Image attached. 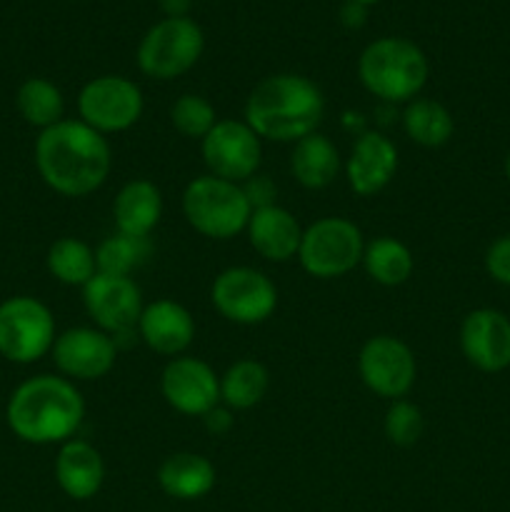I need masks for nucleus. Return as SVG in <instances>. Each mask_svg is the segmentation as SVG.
I'll use <instances>...</instances> for the list:
<instances>
[{
    "label": "nucleus",
    "instance_id": "obj_1",
    "mask_svg": "<svg viewBox=\"0 0 510 512\" xmlns=\"http://www.w3.org/2000/svg\"><path fill=\"white\" fill-rule=\"evenodd\" d=\"M35 168L43 183L63 198H85L105 185L113 170L108 138L83 120H60L40 130L35 140Z\"/></svg>",
    "mask_w": 510,
    "mask_h": 512
},
{
    "label": "nucleus",
    "instance_id": "obj_2",
    "mask_svg": "<svg viewBox=\"0 0 510 512\" xmlns=\"http://www.w3.org/2000/svg\"><path fill=\"white\" fill-rule=\"evenodd\" d=\"M325 118V95L300 73H275L255 83L243 108V120L260 140L298 143L318 133Z\"/></svg>",
    "mask_w": 510,
    "mask_h": 512
},
{
    "label": "nucleus",
    "instance_id": "obj_3",
    "mask_svg": "<svg viewBox=\"0 0 510 512\" xmlns=\"http://www.w3.org/2000/svg\"><path fill=\"white\" fill-rule=\"evenodd\" d=\"M85 418V400L63 375H35L13 390L5 420L15 438L30 445H63Z\"/></svg>",
    "mask_w": 510,
    "mask_h": 512
},
{
    "label": "nucleus",
    "instance_id": "obj_4",
    "mask_svg": "<svg viewBox=\"0 0 510 512\" xmlns=\"http://www.w3.org/2000/svg\"><path fill=\"white\" fill-rule=\"evenodd\" d=\"M430 65L418 43L400 35H383L363 48L358 58L360 85L390 105L420 98Z\"/></svg>",
    "mask_w": 510,
    "mask_h": 512
},
{
    "label": "nucleus",
    "instance_id": "obj_5",
    "mask_svg": "<svg viewBox=\"0 0 510 512\" xmlns=\"http://www.w3.org/2000/svg\"><path fill=\"white\" fill-rule=\"evenodd\" d=\"M180 205L190 228L213 240H230L245 233L253 213L243 185L210 173L198 175L185 185Z\"/></svg>",
    "mask_w": 510,
    "mask_h": 512
},
{
    "label": "nucleus",
    "instance_id": "obj_6",
    "mask_svg": "<svg viewBox=\"0 0 510 512\" xmlns=\"http://www.w3.org/2000/svg\"><path fill=\"white\" fill-rule=\"evenodd\" d=\"M205 33L193 18H163L145 30L135 50V63L148 78L168 83L198 65Z\"/></svg>",
    "mask_w": 510,
    "mask_h": 512
},
{
    "label": "nucleus",
    "instance_id": "obj_7",
    "mask_svg": "<svg viewBox=\"0 0 510 512\" xmlns=\"http://www.w3.org/2000/svg\"><path fill=\"white\" fill-rule=\"evenodd\" d=\"M363 230L348 218L325 215L303 230L298 263L318 280H335L353 273L363 263Z\"/></svg>",
    "mask_w": 510,
    "mask_h": 512
},
{
    "label": "nucleus",
    "instance_id": "obj_8",
    "mask_svg": "<svg viewBox=\"0 0 510 512\" xmlns=\"http://www.w3.org/2000/svg\"><path fill=\"white\" fill-rule=\"evenodd\" d=\"M55 318L45 303L15 295L0 303V355L10 363L30 365L53 350Z\"/></svg>",
    "mask_w": 510,
    "mask_h": 512
},
{
    "label": "nucleus",
    "instance_id": "obj_9",
    "mask_svg": "<svg viewBox=\"0 0 510 512\" xmlns=\"http://www.w3.org/2000/svg\"><path fill=\"white\" fill-rule=\"evenodd\" d=\"M210 300L228 323L260 325L278 310V288L263 270L233 265L215 275Z\"/></svg>",
    "mask_w": 510,
    "mask_h": 512
},
{
    "label": "nucleus",
    "instance_id": "obj_10",
    "mask_svg": "<svg viewBox=\"0 0 510 512\" xmlns=\"http://www.w3.org/2000/svg\"><path fill=\"white\" fill-rule=\"evenodd\" d=\"M143 110V90L125 75L90 78L78 93V120L103 135L130 130L143 118Z\"/></svg>",
    "mask_w": 510,
    "mask_h": 512
},
{
    "label": "nucleus",
    "instance_id": "obj_11",
    "mask_svg": "<svg viewBox=\"0 0 510 512\" xmlns=\"http://www.w3.org/2000/svg\"><path fill=\"white\" fill-rule=\"evenodd\" d=\"M200 153L210 175L243 185L260 170L263 140L245 120L223 118L200 140Z\"/></svg>",
    "mask_w": 510,
    "mask_h": 512
},
{
    "label": "nucleus",
    "instance_id": "obj_12",
    "mask_svg": "<svg viewBox=\"0 0 510 512\" xmlns=\"http://www.w3.org/2000/svg\"><path fill=\"white\" fill-rule=\"evenodd\" d=\"M358 375L370 393L393 400L405 398L418 378V363L408 343L395 335H373L358 353Z\"/></svg>",
    "mask_w": 510,
    "mask_h": 512
},
{
    "label": "nucleus",
    "instance_id": "obj_13",
    "mask_svg": "<svg viewBox=\"0 0 510 512\" xmlns=\"http://www.w3.org/2000/svg\"><path fill=\"white\" fill-rule=\"evenodd\" d=\"M83 305L95 328L108 333L115 343L138 330L140 313L145 308L140 285L133 278L108 273H95V278L85 285Z\"/></svg>",
    "mask_w": 510,
    "mask_h": 512
},
{
    "label": "nucleus",
    "instance_id": "obj_14",
    "mask_svg": "<svg viewBox=\"0 0 510 512\" xmlns=\"http://www.w3.org/2000/svg\"><path fill=\"white\" fill-rule=\"evenodd\" d=\"M160 393L175 413L203 418L220 405V375L205 360L178 355L160 373Z\"/></svg>",
    "mask_w": 510,
    "mask_h": 512
},
{
    "label": "nucleus",
    "instance_id": "obj_15",
    "mask_svg": "<svg viewBox=\"0 0 510 512\" xmlns=\"http://www.w3.org/2000/svg\"><path fill=\"white\" fill-rule=\"evenodd\" d=\"M53 363L68 380H100L115 368L118 343L98 328H68L55 338Z\"/></svg>",
    "mask_w": 510,
    "mask_h": 512
},
{
    "label": "nucleus",
    "instance_id": "obj_16",
    "mask_svg": "<svg viewBox=\"0 0 510 512\" xmlns=\"http://www.w3.org/2000/svg\"><path fill=\"white\" fill-rule=\"evenodd\" d=\"M460 350L480 373L510 368V318L495 308H475L460 323Z\"/></svg>",
    "mask_w": 510,
    "mask_h": 512
},
{
    "label": "nucleus",
    "instance_id": "obj_17",
    "mask_svg": "<svg viewBox=\"0 0 510 512\" xmlns=\"http://www.w3.org/2000/svg\"><path fill=\"white\" fill-rule=\"evenodd\" d=\"M345 180L358 198H373L390 185L398 173V148L388 135L365 130L345 160Z\"/></svg>",
    "mask_w": 510,
    "mask_h": 512
},
{
    "label": "nucleus",
    "instance_id": "obj_18",
    "mask_svg": "<svg viewBox=\"0 0 510 512\" xmlns=\"http://www.w3.org/2000/svg\"><path fill=\"white\" fill-rule=\"evenodd\" d=\"M135 333L153 353L178 358L193 345L195 320L178 300L158 298L143 308Z\"/></svg>",
    "mask_w": 510,
    "mask_h": 512
},
{
    "label": "nucleus",
    "instance_id": "obj_19",
    "mask_svg": "<svg viewBox=\"0 0 510 512\" xmlns=\"http://www.w3.org/2000/svg\"><path fill=\"white\" fill-rule=\"evenodd\" d=\"M303 225L283 205H265L255 208L248 220V243L260 258L270 263H288L298 258L300 240H303Z\"/></svg>",
    "mask_w": 510,
    "mask_h": 512
},
{
    "label": "nucleus",
    "instance_id": "obj_20",
    "mask_svg": "<svg viewBox=\"0 0 510 512\" xmlns=\"http://www.w3.org/2000/svg\"><path fill=\"white\" fill-rule=\"evenodd\" d=\"M55 480L70 500L83 503V500L95 498L105 480L103 455L88 440H68L60 445L58 458H55Z\"/></svg>",
    "mask_w": 510,
    "mask_h": 512
},
{
    "label": "nucleus",
    "instance_id": "obj_21",
    "mask_svg": "<svg viewBox=\"0 0 510 512\" xmlns=\"http://www.w3.org/2000/svg\"><path fill=\"white\" fill-rule=\"evenodd\" d=\"M163 218V193L148 178L128 180L113 200L115 230L135 238H150Z\"/></svg>",
    "mask_w": 510,
    "mask_h": 512
},
{
    "label": "nucleus",
    "instance_id": "obj_22",
    "mask_svg": "<svg viewBox=\"0 0 510 512\" xmlns=\"http://www.w3.org/2000/svg\"><path fill=\"white\" fill-rule=\"evenodd\" d=\"M215 465L200 453H173L160 463L158 468V485L168 498L183 500H200L215 488Z\"/></svg>",
    "mask_w": 510,
    "mask_h": 512
},
{
    "label": "nucleus",
    "instance_id": "obj_23",
    "mask_svg": "<svg viewBox=\"0 0 510 512\" xmlns=\"http://www.w3.org/2000/svg\"><path fill=\"white\" fill-rule=\"evenodd\" d=\"M343 160L333 140L323 133H313L308 138L293 143L290 153V175L305 190H323L338 178Z\"/></svg>",
    "mask_w": 510,
    "mask_h": 512
},
{
    "label": "nucleus",
    "instance_id": "obj_24",
    "mask_svg": "<svg viewBox=\"0 0 510 512\" xmlns=\"http://www.w3.org/2000/svg\"><path fill=\"white\" fill-rule=\"evenodd\" d=\"M373 283L383 288H398L408 283L415 270V258L403 240L393 235H380L365 243L363 263H360Z\"/></svg>",
    "mask_w": 510,
    "mask_h": 512
},
{
    "label": "nucleus",
    "instance_id": "obj_25",
    "mask_svg": "<svg viewBox=\"0 0 510 512\" xmlns=\"http://www.w3.org/2000/svg\"><path fill=\"white\" fill-rule=\"evenodd\" d=\"M270 373L260 360H235L220 375V403L230 410H250L268 395Z\"/></svg>",
    "mask_w": 510,
    "mask_h": 512
},
{
    "label": "nucleus",
    "instance_id": "obj_26",
    "mask_svg": "<svg viewBox=\"0 0 510 512\" xmlns=\"http://www.w3.org/2000/svg\"><path fill=\"white\" fill-rule=\"evenodd\" d=\"M403 130L420 148H443L455 133V120L443 103L415 98L403 110Z\"/></svg>",
    "mask_w": 510,
    "mask_h": 512
},
{
    "label": "nucleus",
    "instance_id": "obj_27",
    "mask_svg": "<svg viewBox=\"0 0 510 512\" xmlns=\"http://www.w3.org/2000/svg\"><path fill=\"white\" fill-rule=\"evenodd\" d=\"M48 273L70 288H85L98 273L95 250L80 238H58L45 255Z\"/></svg>",
    "mask_w": 510,
    "mask_h": 512
},
{
    "label": "nucleus",
    "instance_id": "obj_28",
    "mask_svg": "<svg viewBox=\"0 0 510 512\" xmlns=\"http://www.w3.org/2000/svg\"><path fill=\"white\" fill-rule=\"evenodd\" d=\"M15 105L23 120L33 128L48 130L65 120V98L55 83L48 78H28L18 88Z\"/></svg>",
    "mask_w": 510,
    "mask_h": 512
},
{
    "label": "nucleus",
    "instance_id": "obj_29",
    "mask_svg": "<svg viewBox=\"0 0 510 512\" xmlns=\"http://www.w3.org/2000/svg\"><path fill=\"white\" fill-rule=\"evenodd\" d=\"M150 255H153L150 238H135V235L115 230L113 235L100 240V245L95 248V263H98V273L133 278L135 270L143 268Z\"/></svg>",
    "mask_w": 510,
    "mask_h": 512
},
{
    "label": "nucleus",
    "instance_id": "obj_30",
    "mask_svg": "<svg viewBox=\"0 0 510 512\" xmlns=\"http://www.w3.org/2000/svg\"><path fill=\"white\" fill-rule=\"evenodd\" d=\"M218 113H215L213 103L198 93H185L170 105V123L178 130L183 138L203 140L205 135L213 130L218 123Z\"/></svg>",
    "mask_w": 510,
    "mask_h": 512
},
{
    "label": "nucleus",
    "instance_id": "obj_31",
    "mask_svg": "<svg viewBox=\"0 0 510 512\" xmlns=\"http://www.w3.org/2000/svg\"><path fill=\"white\" fill-rule=\"evenodd\" d=\"M423 428L425 420L418 405L410 403V400L405 398L390 403L383 423L385 438H388L390 443L398 445V448H413V445L423 438Z\"/></svg>",
    "mask_w": 510,
    "mask_h": 512
},
{
    "label": "nucleus",
    "instance_id": "obj_32",
    "mask_svg": "<svg viewBox=\"0 0 510 512\" xmlns=\"http://www.w3.org/2000/svg\"><path fill=\"white\" fill-rule=\"evenodd\" d=\"M485 270L495 283L510 288V233L500 235L490 243L488 253H485Z\"/></svg>",
    "mask_w": 510,
    "mask_h": 512
},
{
    "label": "nucleus",
    "instance_id": "obj_33",
    "mask_svg": "<svg viewBox=\"0 0 510 512\" xmlns=\"http://www.w3.org/2000/svg\"><path fill=\"white\" fill-rule=\"evenodd\" d=\"M243 190H245V195H248L253 210L265 208V205H275V198H278V188H275V183L268 178V175L255 173L253 178L245 180Z\"/></svg>",
    "mask_w": 510,
    "mask_h": 512
},
{
    "label": "nucleus",
    "instance_id": "obj_34",
    "mask_svg": "<svg viewBox=\"0 0 510 512\" xmlns=\"http://www.w3.org/2000/svg\"><path fill=\"white\" fill-rule=\"evenodd\" d=\"M203 423H205V428H208V433L225 435L230 428H233V410L225 408L223 403L215 405L210 413L203 415Z\"/></svg>",
    "mask_w": 510,
    "mask_h": 512
},
{
    "label": "nucleus",
    "instance_id": "obj_35",
    "mask_svg": "<svg viewBox=\"0 0 510 512\" xmlns=\"http://www.w3.org/2000/svg\"><path fill=\"white\" fill-rule=\"evenodd\" d=\"M338 18L348 30H360L365 23H368V8L355 3V0H345V3L340 5Z\"/></svg>",
    "mask_w": 510,
    "mask_h": 512
},
{
    "label": "nucleus",
    "instance_id": "obj_36",
    "mask_svg": "<svg viewBox=\"0 0 510 512\" xmlns=\"http://www.w3.org/2000/svg\"><path fill=\"white\" fill-rule=\"evenodd\" d=\"M158 8L163 10L165 18H188L193 0H158Z\"/></svg>",
    "mask_w": 510,
    "mask_h": 512
},
{
    "label": "nucleus",
    "instance_id": "obj_37",
    "mask_svg": "<svg viewBox=\"0 0 510 512\" xmlns=\"http://www.w3.org/2000/svg\"><path fill=\"white\" fill-rule=\"evenodd\" d=\"M505 178H508V183H510V150H508V155H505Z\"/></svg>",
    "mask_w": 510,
    "mask_h": 512
},
{
    "label": "nucleus",
    "instance_id": "obj_38",
    "mask_svg": "<svg viewBox=\"0 0 510 512\" xmlns=\"http://www.w3.org/2000/svg\"><path fill=\"white\" fill-rule=\"evenodd\" d=\"M355 3H360V5H365V8H370V5H378L380 0H355Z\"/></svg>",
    "mask_w": 510,
    "mask_h": 512
}]
</instances>
